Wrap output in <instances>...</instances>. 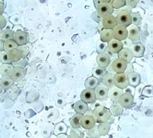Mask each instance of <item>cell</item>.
<instances>
[{
    "label": "cell",
    "instance_id": "cell-1",
    "mask_svg": "<svg viewBox=\"0 0 153 138\" xmlns=\"http://www.w3.org/2000/svg\"><path fill=\"white\" fill-rule=\"evenodd\" d=\"M111 112L107 108L103 107V106H99L93 113V116L95 119L96 121L99 123H106L111 116Z\"/></svg>",
    "mask_w": 153,
    "mask_h": 138
},
{
    "label": "cell",
    "instance_id": "cell-2",
    "mask_svg": "<svg viewBox=\"0 0 153 138\" xmlns=\"http://www.w3.org/2000/svg\"><path fill=\"white\" fill-rule=\"evenodd\" d=\"M117 24L124 26L127 28L132 24V18H131V13L128 10H123L117 14Z\"/></svg>",
    "mask_w": 153,
    "mask_h": 138
},
{
    "label": "cell",
    "instance_id": "cell-3",
    "mask_svg": "<svg viewBox=\"0 0 153 138\" xmlns=\"http://www.w3.org/2000/svg\"><path fill=\"white\" fill-rule=\"evenodd\" d=\"M81 100L86 104H92L96 102L97 96L94 89L86 88L80 94Z\"/></svg>",
    "mask_w": 153,
    "mask_h": 138
},
{
    "label": "cell",
    "instance_id": "cell-4",
    "mask_svg": "<svg viewBox=\"0 0 153 138\" xmlns=\"http://www.w3.org/2000/svg\"><path fill=\"white\" fill-rule=\"evenodd\" d=\"M114 84L115 86L121 90L126 88L130 85L128 76L126 73L115 74Z\"/></svg>",
    "mask_w": 153,
    "mask_h": 138
},
{
    "label": "cell",
    "instance_id": "cell-5",
    "mask_svg": "<svg viewBox=\"0 0 153 138\" xmlns=\"http://www.w3.org/2000/svg\"><path fill=\"white\" fill-rule=\"evenodd\" d=\"M96 9L99 17L103 19L110 15H112L114 8L111 3H101Z\"/></svg>",
    "mask_w": 153,
    "mask_h": 138
},
{
    "label": "cell",
    "instance_id": "cell-6",
    "mask_svg": "<svg viewBox=\"0 0 153 138\" xmlns=\"http://www.w3.org/2000/svg\"><path fill=\"white\" fill-rule=\"evenodd\" d=\"M113 38L120 41H123L128 37V32L124 26L118 25L113 30Z\"/></svg>",
    "mask_w": 153,
    "mask_h": 138
},
{
    "label": "cell",
    "instance_id": "cell-7",
    "mask_svg": "<svg viewBox=\"0 0 153 138\" xmlns=\"http://www.w3.org/2000/svg\"><path fill=\"white\" fill-rule=\"evenodd\" d=\"M111 68L113 71H115L116 73H124L125 71L127 70L128 63L118 58L112 62Z\"/></svg>",
    "mask_w": 153,
    "mask_h": 138
},
{
    "label": "cell",
    "instance_id": "cell-8",
    "mask_svg": "<svg viewBox=\"0 0 153 138\" xmlns=\"http://www.w3.org/2000/svg\"><path fill=\"white\" fill-rule=\"evenodd\" d=\"M107 48L109 51L114 54H118L122 49L123 48V45L122 42L118 40L113 39L109 42H108Z\"/></svg>",
    "mask_w": 153,
    "mask_h": 138
},
{
    "label": "cell",
    "instance_id": "cell-9",
    "mask_svg": "<svg viewBox=\"0 0 153 138\" xmlns=\"http://www.w3.org/2000/svg\"><path fill=\"white\" fill-rule=\"evenodd\" d=\"M123 94V90L119 88L116 86H113L110 88L109 90V94L108 97L111 100L114 102H118L120 97Z\"/></svg>",
    "mask_w": 153,
    "mask_h": 138
},
{
    "label": "cell",
    "instance_id": "cell-10",
    "mask_svg": "<svg viewBox=\"0 0 153 138\" xmlns=\"http://www.w3.org/2000/svg\"><path fill=\"white\" fill-rule=\"evenodd\" d=\"M96 122L93 115H83L81 119V125L84 129L90 130L95 126Z\"/></svg>",
    "mask_w": 153,
    "mask_h": 138
},
{
    "label": "cell",
    "instance_id": "cell-11",
    "mask_svg": "<svg viewBox=\"0 0 153 138\" xmlns=\"http://www.w3.org/2000/svg\"><path fill=\"white\" fill-rule=\"evenodd\" d=\"M128 39H130L132 42L138 41L140 40V29L138 26L134 24H131L128 26Z\"/></svg>",
    "mask_w": 153,
    "mask_h": 138
},
{
    "label": "cell",
    "instance_id": "cell-12",
    "mask_svg": "<svg viewBox=\"0 0 153 138\" xmlns=\"http://www.w3.org/2000/svg\"><path fill=\"white\" fill-rule=\"evenodd\" d=\"M111 62V57L106 53H101L97 57V63L99 67L106 68Z\"/></svg>",
    "mask_w": 153,
    "mask_h": 138
},
{
    "label": "cell",
    "instance_id": "cell-13",
    "mask_svg": "<svg viewBox=\"0 0 153 138\" xmlns=\"http://www.w3.org/2000/svg\"><path fill=\"white\" fill-rule=\"evenodd\" d=\"M134 102V97L130 93H124L120 97L118 103L121 107L128 108L132 105Z\"/></svg>",
    "mask_w": 153,
    "mask_h": 138
},
{
    "label": "cell",
    "instance_id": "cell-14",
    "mask_svg": "<svg viewBox=\"0 0 153 138\" xmlns=\"http://www.w3.org/2000/svg\"><path fill=\"white\" fill-rule=\"evenodd\" d=\"M97 99L99 100H105L108 98V94H109V88L106 86H101L99 85L95 89Z\"/></svg>",
    "mask_w": 153,
    "mask_h": 138
},
{
    "label": "cell",
    "instance_id": "cell-15",
    "mask_svg": "<svg viewBox=\"0 0 153 138\" xmlns=\"http://www.w3.org/2000/svg\"><path fill=\"white\" fill-rule=\"evenodd\" d=\"M13 39L16 41L18 46L25 45L28 42V34L24 31H17L14 33Z\"/></svg>",
    "mask_w": 153,
    "mask_h": 138
},
{
    "label": "cell",
    "instance_id": "cell-16",
    "mask_svg": "<svg viewBox=\"0 0 153 138\" xmlns=\"http://www.w3.org/2000/svg\"><path fill=\"white\" fill-rule=\"evenodd\" d=\"M130 49L134 55V57H141L144 55L145 48L141 42H134L130 47Z\"/></svg>",
    "mask_w": 153,
    "mask_h": 138
},
{
    "label": "cell",
    "instance_id": "cell-17",
    "mask_svg": "<svg viewBox=\"0 0 153 138\" xmlns=\"http://www.w3.org/2000/svg\"><path fill=\"white\" fill-rule=\"evenodd\" d=\"M102 23L104 28L105 29H111V30H113L115 26H117L116 17L113 15H110L109 16L103 18L102 20Z\"/></svg>",
    "mask_w": 153,
    "mask_h": 138
},
{
    "label": "cell",
    "instance_id": "cell-18",
    "mask_svg": "<svg viewBox=\"0 0 153 138\" xmlns=\"http://www.w3.org/2000/svg\"><path fill=\"white\" fill-rule=\"evenodd\" d=\"M119 59L124 61L127 63H130L132 60L134 55L131 49L129 48H123L122 50L118 53Z\"/></svg>",
    "mask_w": 153,
    "mask_h": 138
},
{
    "label": "cell",
    "instance_id": "cell-19",
    "mask_svg": "<svg viewBox=\"0 0 153 138\" xmlns=\"http://www.w3.org/2000/svg\"><path fill=\"white\" fill-rule=\"evenodd\" d=\"M25 75H24V70L21 67H15L12 71L10 78L14 82H18L22 79Z\"/></svg>",
    "mask_w": 153,
    "mask_h": 138
},
{
    "label": "cell",
    "instance_id": "cell-20",
    "mask_svg": "<svg viewBox=\"0 0 153 138\" xmlns=\"http://www.w3.org/2000/svg\"><path fill=\"white\" fill-rule=\"evenodd\" d=\"M74 109L76 114L84 115V114L88 110V106L87 105L86 103L82 102V100H78L74 105Z\"/></svg>",
    "mask_w": 153,
    "mask_h": 138
},
{
    "label": "cell",
    "instance_id": "cell-21",
    "mask_svg": "<svg viewBox=\"0 0 153 138\" xmlns=\"http://www.w3.org/2000/svg\"><path fill=\"white\" fill-rule=\"evenodd\" d=\"M100 39L102 42H109L112 39H113V30L111 29L104 28L100 33Z\"/></svg>",
    "mask_w": 153,
    "mask_h": 138
},
{
    "label": "cell",
    "instance_id": "cell-22",
    "mask_svg": "<svg viewBox=\"0 0 153 138\" xmlns=\"http://www.w3.org/2000/svg\"><path fill=\"white\" fill-rule=\"evenodd\" d=\"M128 79L129 84H130V86L134 87L138 86L141 81V78L140 74L136 72H131L129 73Z\"/></svg>",
    "mask_w": 153,
    "mask_h": 138
},
{
    "label": "cell",
    "instance_id": "cell-23",
    "mask_svg": "<svg viewBox=\"0 0 153 138\" xmlns=\"http://www.w3.org/2000/svg\"><path fill=\"white\" fill-rule=\"evenodd\" d=\"M99 80L94 76L88 77L84 82V86L86 87V88L95 89L99 86Z\"/></svg>",
    "mask_w": 153,
    "mask_h": 138
},
{
    "label": "cell",
    "instance_id": "cell-24",
    "mask_svg": "<svg viewBox=\"0 0 153 138\" xmlns=\"http://www.w3.org/2000/svg\"><path fill=\"white\" fill-rule=\"evenodd\" d=\"M114 76V74L112 73H107L102 79V84L108 88H111L112 86H115Z\"/></svg>",
    "mask_w": 153,
    "mask_h": 138
},
{
    "label": "cell",
    "instance_id": "cell-25",
    "mask_svg": "<svg viewBox=\"0 0 153 138\" xmlns=\"http://www.w3.org/2000/svg\"><path fill=\"white\" fill-rule=\"evenodd\" d=\"M14 32L9 29H6V30H1L0 31V40L2 41H7L8 40L13 39Z\"/></svg>",
    "mask_w": 153,
    "mask_h": 138
},
{
    "label": "cell",
    "instance_id": "cell-26",
    "mask_svg": "<svg viewBox=\"0 0 153 138\" xmlns=\"http://www.w3.org/2000/svg\"><path fill=\"white\" fill-rule=\"evenodd\" d=\"M14 83V82L10 77H4L0 80V85H1V89H4V90H9L13 86Z\"/></svg>",
    "mask_w": 153,
    "mask_h": 138
},
{
    "label": "cell",
    "instance_id": "cell-27",
    "mask_svg": "<svg viewBox=\"0 0 153 138\" xmlns=\"http://www.w3.org/2000/svg\"><path fill=\"white\" fill-rule=\"evenodd\" d=\"M14 67L12 64H3L0 67V73L3 77H10Z\"/></svg>",
    "mask_w": 153,
    "mask_h": 138
},
{
    "label": "cell",
    "instance_id": "cell-28",
    "mask_svg": "<svg viewBox=\"0 0 153 138\" xmlns=\"http://www.w3.org/2000/svg\"><path fill=\"white\" fill-rule=\"evenodd\" d=\"M8 54L10 59L12 63H16L18 62H19L21 59H22V55H21L20 52L18 51V49L12 50V51H10L8 53Z\"/></svg>",
    "mask_w": 153,
    "mask_h": 138
},
{
    "label": "cell",
    "instance_id": "cell-29",
    "mask_svg": "<svg viewBox=\"0 0 153 138\" xmlns=\"http://www.w3.org/2000/svg\"><path fill=\"white\" fill-rule=\"evenodd\" d=\"M83 115H79V114H76L72 116L70 119V124L73 128L79 129L82 126L81 125V119Z\"/></svg>",
    "mask_w": 153,
    "mask_h": 138
},
{
    "label": "cell",
    "instance_id": "cell-30",
    "mask_svg": "<svg viewBox=\"0 0 153 138\" xmlns=\"http://www.w3.org/2000/svg\"><path fill=\"white\" fill-rule=\"evenodd\" d=\"M18 45L14 39H10L4 42V51L9 53L13 49H18Z\"/></svg>",
    "mask_w": 153,
    "mask_h": 138
},
{
    "label": "cell",
    "instance_id": "cell-31",
    "mask_svg": "<svg viewBox=\"0 0 153 138\" xmlns=\"http://www.w3.org/2000/svg\"><path fill=\"white\" fill-rule=\"evenodd\" d=\"M107 73V70L106 68L97 67L93 69V74L94 77H95L97 79H102L104 76Z\"/></svg>",
    "mask_w": 153,
    "mask_h": 138
},
{
    "label": "cell",
    "instance_id": "cell-32",
    "mask_svg": "<svg viewBox=\"0 0 153 138\" xmlns=\"http://www.w3.org/2000/svg\"><path fill=\"white\" fill-rule=\"evenodd\" d=\"M68 127L66 125L65 123H59L55 125V128H54V134L55 135H59L62 134H65L67 132Z\"/></svg>",
    "mask_w": 153,
    "mask_h": 138
},
{
    "label": "cell",
    "instance_id": "cell-33",
    "mask_svg": "<svg viewBox=\"0 0 153 138\" xmlns=\"http://www.w3.org/2000/svg\"><path fill=\"white\" fill-rule=\"evenodd\" d=\"M110 127H111V124L110 123H108V122L100 123L98 126V131L99 132L100 135H107L109 131Z\"/></svg>",
    "mask_w": 153,
    "mask_h": 138
},
{
    "label": "cell",
    "instance_id": "cell-34",
    "mask_svg": "<svg viewBox=\"0 0 153 138\" xmlns=\"http://www.w3.org/2000/svg\"><path fill=\"white\" fill-rule=\"evenodd\" d=\"M111 112L112 115L113 116L120 115L123 112L122 107H121L118 102H115L111 107Z\"/></svg>",
    "mask_w": 153,
    "mask_h": 138
},
{
    "label": "cell",
    "instance_id": "cell-35",
    "mask_svg": "<svg viewBox=\"0 0 153 138\" xmlns=\"http://www.w3.org/2000/svg\"><path fill=\"white\" fill-rule=\"evenodd\" d=\"M0 61L3 64H11V61L10 59L8 53L6 51L0 52Z\"/></svg>",
    "mask_w": 153,
    "mask_h": 138
},
{
    "label": "cell",
    "instance_id": "cell-36",
    "mask_svg": "<svg viewBox=\"0 0 153 138\" xmlns=\"http://www.w3.org/2000/svg\"><path fill=\"white\" fill-rule=\"evenodd\" d=\"M131 18H132V24L136 26H139L142 22V17L138 12L131 13Z\"/></svg>",
    "mask_w": 153,
    "mask_h": 138
},
{
    "label": "cell",
    "instance_id": "cell-37",
    "mask_svg": "<svg viewBox=\"0 0 153 138\" xmlns=\"http://www.w3.org/2000/svg\"><path fill=\"white\" fill-rule=\"evenodd\" d=\"M18 50L20 52L21 55H22V59H26L29 54V48L27 45H21V46H18Z\"/></svg>",
    "mask_w": 153,
    "mask_h": 138
},
{
    "label": "cell",
    "instance_id": "cell-38",
    "mask_svg": "<svg viewBox=\"0 0 153 138\" xmlns=\"http://www.w3.org/2000/svg\"><path fill=\"white\" fill-rule=\"evenodd\" d=\"M111 4L115 9H120L126 5V0H112Z\"/></svg>",
    "mask_w": 153,
    "mask_h": 138
},
{
    "label": "cell",
    "instance_id": "cell-39",
    "mask_svg": "<svg viewBox=\"0 0 153 138\" xmlns=\"http://www.w3.org/2000/svg\"><path fill=\"white\" fill-rule=\"evenodd\" d=\"M88 135L92 138H97L99 137V132L98 131V128L94 126L93 128L90 129V131L88 132Z\"/></svg>",
    "mask_w": 153,
    "mask_h": 138
},
{
    "label": "cell",
    "instance_id": "cell-40",
    "mask_svg": "<svg viewBox=\"0 0 153 138\" xmlns=\"http://www.w3.org/2000/svg\"><path fill=\"white\" fill-rule=\"evenodd\" d=\"M139 1L140 0H126V6L131 7V8H134V7H135L138 5Z\"/></svg>",
    "mask_w": 153,
    "mask_h": 138
},
{
    "label": "cell",
    "instance_id": "cell-41",
    "mask_svg": "<svg viewBox=\"0 0 153 138\" xmlns=\"http://www.w3.org/2000/svg\"><path fill=\"white\" fill-rule=\"evenodd\" d=\"M1 21H0V28H1V30H3V28L6 26V19L2 16H1Z\"/></svg>",
    "mask_w": 153,
    "mask_h": 138
},
{
    "label": "cell",
    "instance_id": "cell-42",
    "mask_svg": "<svg viewBox=\"0 0 153 138\" xmlns=\"http://www.w3.org/2000/svg\"><path fill=\"white\" fill-rule=\"evenodd\" d=\"M68 138H80V135L78 134H76V133H72V134L68 137Z\"/></svg>",
    "mask_w": 153,
    "mask_h": 138
},
{
    "label": "cell",
    "instance_id": "cell-43",
    "mask_svg": "<svg viewBox=\"0 0 153 138\" xmlns=\"http://www.w3.org/2000/svg\"><path fill=\"white\" fill-rule=\"evenodd\" d=\"M93 2H94V6L95 7V8H97L99 5L101 3L100 0H93Z\"/></svg>",
    "mask_w": 153,
    "mask_h": 138
},
{
    "label": "cell",
    "instance_id": "cell-44",
    "mask_svg": "<svg viewBox=\"0 0 153 138\" xmlns=\"http://www.w3.org/2000/svg\"><path fill=\"white\" fill-rule=\"evenodd\" d=\"M0 45H1V47H0V51H4V42L2 41H0Z\"/></svg>",
    "mask_w": 153,
    "mask_h": 138
},
{
    "label": "cell",
    "instance_id": "cell-45",
    "mask_svg": "<svg viewBox=\"0 0 153 138\" xmlns=\"http://www.w3.org/2000/svg\"><path fill=\"white\" fill-rule=\"evenodd\" d=\"M68 136H67L65 134H59L57 135V138H68Z\"/></svg>",
    "mask_w": 153,
    "mask_h": 138
},
{
    "label": "cell",
    "instance_id": "cell-46",
    "mask_svg": "<svg viewBox=\"0 0 153 138\" xmlns=\"http://www.w3.org/2000/svg\"><path fill=\"white\" fill-rule=\"evenodd\" d=\"M101 3H111L112 0H100Z\"/></svg>",
    "mask_w": 153,
    "mask_h": 138
},
{
    "label": "cell",
    "instance_id": "cell-47",
    "mask_svg": "<svg viewBox=\"0 0 153 138\" xmlns=\"http://www.w3.org/2000/svg\"><path fill=\"white\" fill-rule=\"evenodd\" d=\"M3 8H4L3 4L1 3V16H2V14H3V10H4Z\"/></svg>",
    "mask_w": 153,
    "mask_h": 138
}]
</instances>
